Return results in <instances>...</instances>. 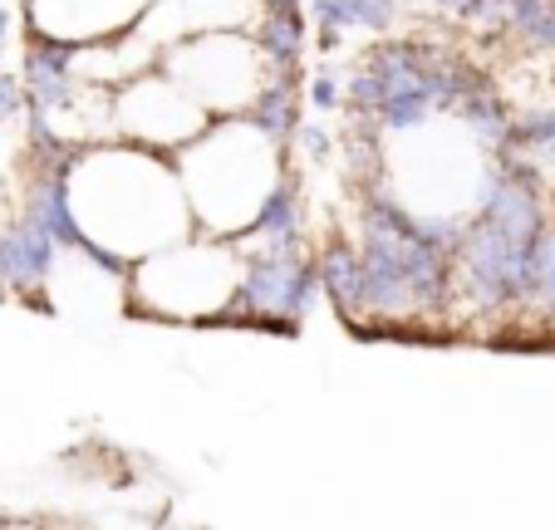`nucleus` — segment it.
<instances>
[{"label": "nucleus", "mask_w": 555, "mask_h": 530, "mask_svg": "<svg viewBox=\"0 0 555 530\" xmlns=\"http://www.w3.org/2000/svg\"><path fill=\"white\" fill-rule=\"evenodd\" d=\"M54 207L79 246L99 250L124 271L153 250L192 236L178 167L153 147L124 143V138L74 147L54 188Z\"/></svg>", "instance_id": "nucleus-1"}, {"label": "nucleus", "mask_w": 555, "mask_h": 530, "mask_svg": "<svg viewBox=\"0 0 555 530\" xmlns=\"http://www.w3.org/2000/svg\"><path fill=\"white\" fill-rule=\"evenodd\" d=\"M172 167H178L192 227L227 241L246 236L291 192L285 188L281 128H271L266 118L251 114L207 124L182 147Z\"/></svg>", "instance_id": "nucleus-2"}, {"label": "nucleus", "mask_w": 555, "mask_h": 530, "mask_svg": "<svg viewBox=\"0 0 555 530\" xmlns=\"http://www.w3.org/2000/svg\"><path fill=\"white\" fill-rule=\"evenodd\" d=\"M157 69L197 99L207 114H251L261 118L281 89V50L251 30H207L163 50Z\"/></svg>", "instance_id": "nucleus-3"}, {"label": "nucleus", "mask_w": 555, "mask_h": 530, "mask_svg": "<svg viewBox=\"0 0 555 530\" xmlns=\"http://www.w3.org/2000/svg\"><path fill=\"white\" fill-rule=\"evenodd\" d=\"M246 256L227 236H182L172 246L128 266V300L133 310L163 314V320H211L231 314L242 295Z\"/></svg>", "instance_id": "nucleus-4"}, {"label": "nucleus", "mask_w": 555, "mask_h": 530, "mask_svg": "<svg viewBox=\"0 0 555 530\" xmlns=\"http://www.w3.org/2000/svg\"><path fill=\"white\" fill-rule=\"evenodd\" d=\"M207 124V108L163 69H143L114 89V138L124 143L153 147V153H182Z\"/></svg>", "instance_id": "nucleus-5"}]
</instances>
